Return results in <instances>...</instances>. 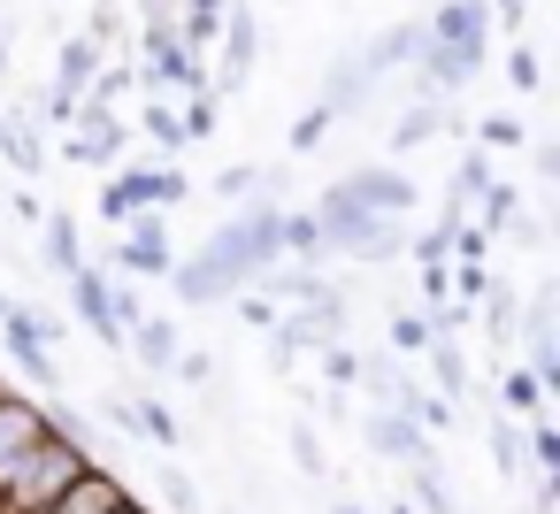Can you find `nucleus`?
Returning a JSON list of instances; mask_svg holds the SVG:
<instances>
[{
	"label": "nucleus",
	"mask_w": 560,
	"mask_h": 514,
	"mask_svg": "<svg viewBox=\"0 0 560 514\" xmlns=\"http://www.w3.org/2000/svg\"><path fill=\"white\" fill-rule=\"evenodd\" d=\"M200 261H208V269H215L231 292H238V284H254L269 261H284V208L261 192L246 215H231V223L208 238V254H200Z\"/></svg>",
	"instance_id": "f257e3e1"
},
{
	"label": "nucleus",
	"mask_w": 560,
	"mask_h": 514,
	"mask_svg": "<svg viewBox=\"0 0 560 514\" xmlns=\"http://www.w3.org/2000/svg\"><path fill=\"white\" fill-rule=\"evenodd\" d=\"M353 215H415V185H407L392 162H361V170H346V177L315 200L323 246H330V231H338V223H353Z\"/></svg>",
	"instance_id": "f03ea898"
},
{
	"label": "nucleus",
	"mask_w": 560,
	"mask_h": 514,
	"mask_svg": "<svg viewBox=\"0 0 560 514\" xmlns=\"http://www.w3.org/2000/svg\"><path fill=\"white\" fill-rule=\"evenodd\" d=\"M139 70L154 78V93H208V55H192L177 32H170V16H147V32H139Z\"/></svg>",
	"instance_id": "7ed1b4c3"
},
{
	"label": "nucleus",
	"mask_w": 560,
	"mask_h": 514,
	"mask_svg": "<svg viewBox=\"0 0 560 514\" xmlns=\"http://www.w3.org/2000/svg\"><path fill=\"white\" fill-rule=\"evenodd\" d=\"M177 200H192L185 170H170V162H131V170H116V177H108L101 215H108V223H131L139 208H177Z\"/></svg>",
	"instance_id": "20e7f679"
},
{
	"label": "nucleus",
	"mask_w": 560,
	"mask_h": 514,
	"mask_svg": "<svg viewBox=\"0 0 560 514\" xmlns=\"http://www.w3.org/2000/svg\"><path fill=\"white\" fill-rule=\"evenodd\" d=\"M223 55L208 62V93H238L246 78H254V55H261V24H254V9L246 0H223Z\"/></svg>",
	"instance_id": "39448f33"
},
{
	"label": "nucleus",
	"mask_w": 560,
	"mask_h": 514,
	"mask_svg": "<svg viewBox=\"0 0 560 514\" xmlns=\"http://www.w3.org/2000/svg\"><path fill=\"white\" fill-rule=\"evenodd\" d=\"M93 70H101V39L70 32V39H62V55H55V93H47V124H70V116L85 108V93H93Z\"/></svg>",
	"instance_id": "423d86ee"
},
{
	"label": "nucleus",
	"mask_w": 560,
	"mask_h": 514,
	"mask_svg": "<svg viewBox=\"0 0 560 514\" xmlns=\"http://www.w3.org/2000/svg\"><path fill=\"white\" fill-rule=\"evenodd\" d=\"M116 231H124V238H116V254H108V261H116L124 277H170V261H177V254H170L162 208H139V215H131V223H116Z\"/></svg>",
	"instance_id": "0eeeda50"
},
{
	"label": "nucleus",
	"mask_w": 560,
	"mask_h": 514,
	"mask_svg": "<svg viewBox=\"0 0 560 514\" xmlns=\"http://www.w3.org/2000/svg\"><path fill=\"white\" fill-rule=\"evenodd\" d=\"M124 499H131V483H124L116 468L85 460V468H78V476H70V483H62V491H55V499L39 506V514H116Z\"/></svg>",
	"instance_id": "6e6552de"
},
{
	"label": "nucleus",
	"mask_w": 560,
	"mask_h": 514,
	"mask_svg": "<svg viewBox=\"0 0 560 514\" xmlns=\"http://www.w3.org/2000/svg\"><path fill=\"white\" fill-rule=\"evenodd\" d=\"M70 131H78V139H62L70 162H124V147H131V124L116 108H93V101L70 116Z\"/></svg>",
	"instance_id": "1a4fd4ad"
},
{
	"label": "nucleus",
	"mask_w": 560,
	"mask_h": 514,
	"mask_svg": "<svg viewBox=\"0 0 560 514\" xmlns=\"http://www.w3.org/2000/svg\"><path fill=\"white\" fill-rule=\"evenodd\" d=\"M47 430H55V414H47L32 392H0V476H9Z\"/></svg>",
	"instance_id": "9d476101"
},
{
	"label": "nucleus",
	"mask_w": 560,
	"mask_h": 514,
	"mask_svg": "<svg viewBox=\"0 0 560 514\" xmlns=\"http://www.w3.org/2000/svg\"><path fill=\"white\" fill-rule=\"evenodd\" d=\"M407 246V215H353V223H338L330 231V254H353V261H392Z\"/></svg>",
	"instance_id": "9b49d317"
},
{
	"label": "nucleus",
	"mask_w": 560,
	"mask_h": 514,
	"mask_svg": "<svg viewBox=\"0 0 560 514\" xmlns=\"http://www.w3.org/2000/svg\"><path fill=\"white\" fill-rule=\"evenodd\" d=\"M62 323H39L32 307H9V315H0V338H9V353H16V369L32 376V384H62L55 376V361H47V338H55Z\"/></svg>",
	"instance_id": "f8f14e48"
},
{
	"label": "nucleus",
	"mask_w": 560,
	"mask_h": 514,
	"mask_svg": "<svg viewBox=\"0 0 560 514\" xmlns=\"http://www.w3.org/2000/svg\"><path fill=\"white\" fill-rule=\"evenodd\" d=\"M415 70H422V93H430V101H445V93H460V85L483 70V55H476V47H445V39H430V32H422Z\"/></svg>",
	"instance_id": "ddd939ff"
},
{
	"label": "nucleus",
	"mask_w": 560,
	"mask_h": 514,
	"mask_svg": "<svg viewBox=\"0 0 560 514\" xmlns=\"http://www.w3.org/2000/svg\"><path fill=\"white\" fill-rule=\"evenodd\" d=\"M70 300H78V323L93 330V338H108V346H124V315H116V284L101 277V269H70Z\"/></svg>",
	"instance_id": "4468645a"
},
{
	"label": "nucleus",
	"mask_w": 560,
	"mask_h": 514,
	"mask_svg": "<svg viewBox=\"0 0 560 514\" xmlns=\"http://www.w3.org/2000/svg\"><path fill=\"white\" fill-rule=\"evenodd\" d=\"M369 445H376L384 460H407V468H415V460H430V437H422V422H415L407 407H392V399L369 414Z\"/></svg>",
	"instance_id": "2eb2a0df"
},
{
	"label": "nucleus",
	"mask_w": 560,
	"mask_h": 514,
	"mask_svg": "<svg viewBox=\"0 0 560 514\" xmlns=\"http://www.w3.org/2000/svg\"><path fill=\"white\" fill-rule=\"evenodd\" d=\"M430 39H445V47H476L483 55V32H491V9H483V0H445V9L422 24Z\"/></svg>",
	"instance_id": "dca6fc26"
},
{
	"label": "nucleus",
	"mask_w": 560,
	"mask_h": 514,
	"mask_svg": "<svg viewBox=\"0 0 560 514\" xmlns=\"http://www.w3.org/2000/svg\"><path fill=\"white\" fill-rule=\"evenodd\" d=\"M415 47H422V24H392V32H376V39H369V47H353V55H361V70H369V85H376V78L407 70V62H415Z\"/></svg>",
	"instance_id": "f3484780"
},
{
	"label": "nucleus",
	"mask_w": 560,
	"mask_h": 514,
	"mask_svg": "<svg viewBox=\"0 0 560 514\" xmlns=\"http://www.w3.org/2000/svg\"><path fill=\"white\" fill-rule=\"evenodd\" d=\"M108 422H124V430H147V445H177L185 430H177V414L162 407V399H108Z\"/></svg>",
	"instance_id": "a211bd4d"
},
{
	"label": "nucleus",
	"mask_w": 560,
	"mask_h": 514,
	"mask_svg": "<svg viewBox=\"0 0 560 514\" xmlns=\"http://www.w3.org/2000/svg\"><path fill=\"white\" fill-rule=\"evenodd\" d=\"M361 93H369L361 55H338V62H330V78H323V108H330V116H353V108H361Z\"/></svg>",
	"instance_id": "6ab92c4d"
},
{
	"label": "nucleus",
	"mask_w": 560,
	"mask_h": 514,
	"mask_svg": "<svg viewBox=\"0 0 560 514\" xmlns=\"http://www.w3.org/2000/svg\"><path fill=\"white\" fill-rule=\"evenodd\" d=\"M124 346H131L147 369H170V361H177V323H162V315H139V323L124 330Z\"/></svg>",
	"instance_id": "aec40b11"
},
{
	"label": "nucleus",
	"mask_w": 560,
	"mask_h": 514,
	"mask_svg": "<svg viewBox=\"0 0 560 514\" xmlns=\"http://www.w3.org/2000/svg\"><path fill=\"white\" fill-rule=\"evenodd\" d=\"M445 131V101H415L407 116H399V131H392V154H415V147H430Z\"/></svg>",
	"instance_id": "412c9836"
},
{
	"label": "nucleus",
	"mask_w": 560,
	"mask_h": 514,
	"mask_svg": "<svg viewBox=\"0 0 560 514\" xmlns=\"http://www.w3.org/2000/svg\"><path fill=\"white\" fill-rule=\"evenodd\" d=\"M177 124H185V147L215 139V131H223V93H185V101H177Z\"/></svg>",
	"instance_id": "4be33fe9"
},
{
	"label": "nucleus",
	"mask_w": 560,
	"mask_h": 514,
	"mask_svg": "<svg viewBox=\"0 0 560 514\" xmlns=\"http://www.w3.org/2000/svg\"><path fill=\"white\" fill-rule=\"evenodd\" d=\"M430 376H438V392H445V399H460V392H468V361H460L453 330H430Z\"/></svg>",
	"instance_id": "5701e85b"
},
{
	"label": "nucleus",
	"mask_w": 560,
	"mask_h": 514,
	"mask_svg": "<svg viewBox=\"0 0 560 514\" xmlns=\"http://www.w3.org/2000/svg\"><path fill=\"white\" fill-rule=\"evenodd\" d=\"M139 131H147V139H154L162 154H177V147H185V124H177V101H147V108H139Z\"/></svg>",
	"instance_id": "b1692460"
},
{
	"label": "nucleus",
	"mask_w": 560,
	"mask_h": 514,
	"mask_svg": "<svg viewBox=\"0 0 560 514\" xmlns=\"http://www.w3.org/2000/svg\"><path fill=\"white\" fill-rule=\"evenodd\" d=\"M39 238H47V269H62V277H70V269L85 261V246H78V223H70V215H47V231H39Z\"/></svg>",
	"instance_id": "393cba45"
},
{
	"label": "nucleus",
	"mask_w": 560,
	"mask_h": 514,
	"mask_svg": "<svg viewBox=\"0 0 560 514\" xmlns=\"http://www.w3.org/2000/svg\"><path fill=\"white\" fill-rule=\"evenodd\" d=\"M330 124H338V116H330V108L315 101V108H300V116H292V131H284V147H292V154H315V147L330 139Z\"/></svg>",
	"instance_id": "a878e982"
},
{
	"label": "nucleus",
	"mask_w": 560,
	"mask_h": 514,
	"mask_svg": "<svg viewBox=\"0 0 560 514\" xmlns=\"http://www.w3.org/2000/svg\"><path fill=\"white\" fill-rule=\"evenodd\" d=\"M415 514H460L445 476H438V460H415Z\"/></svg>",
	"instance_id": "bb28decb"
},
{
	"label": "nucleus",
	"mask_w": 560,
	"mask_h": 514,
	"mask_svg": "<svg viewBox=\"0 0 560 514\" xmlns=\"http://www.w3.org/2000/svg\"><path fill=\"white\" fill-rule=\"evenodd\" d=\"M0 154H9L16 170H39V162H47V147H39V139H32L16 116H0Z\"/></svg>",
	"instance_id": "cd10ccee"
},
{
	"label": "nucleus",
	"mask_w": 560,
	"mask_h": 514,
	"mask_svg": "<svg viewBox=\"0 0 560 514\" xmlns=\"http://www.w3.org/2000/svg\"><path fill=\"white\" fill-rule=\"evenodd\" d=\"M215 192H223V200H261V192H269V170H254V162H231V170L215 177Z\"/></svg>",
	"instance_id": "c85d7f7f"
},
{
	"label": "nucleus",
	"mask_w": 560,
	"mask_h": 514,
	"mask_svg": "<svg viewBox=\"0 0 560 514\" xmlns=\"http://www.w3.org/2000/svg\"><path fill=\"white\" fill-rule=\"evenodd\" d=\"M476 208H483V231H506V223L522 215V200H514V185H499V177H491V185L476 192Z\"/></svg>",
	"instance_id": "c756f323"
},
{
	"label": "nucleus",
	"mask_w": 560,
	"mask_h": 514,
	"mask_svg": "<svg viewBox=\"0 0 560 514\" xmlns=\"http://www.w3.org/2000/svg\"><path fill=\"white\" fill-rule=\"evenodd\" d=\"M170 376H177V384H192V392H208V384H215V353H200V346H177Z\"/></svg>",
	"instance_id": "7c9ffc66"
},
{
	"label": "nucleus",
	"mask_w": 560,
	"mask_h": 514,
	"mask_svg": "<svg viewBox=\"0 0 560 514\" xmlns=\"http://www.w3.org/2000/svg\"><path fill=\"white\" fill-rule=\"evenodd\" d=\"M323 376H330V392L361 384V353H353V346H338V338H323Z\"/></svg>",
	"instance_id": "2f4dec72"
},
{
	"label": "nucleus",
	"mask_w": 560,
	"mask_h": 514,
	"mask_svg": "<svg viewBox=\"0 0 560 514\" xmlns=\"http://www.w3.org/2000/svg\"><path fill=\"white\" fill-rule=\"evenodd\" d=\"M476 139H483L491 154H514L529 131H522V116H483V124H476Z\"/></svg>",
	"instance_id": "473e14b6"
},
{
	"label": "nucleus",
	"mask_w": 560,
	"mask_h": 514,
	"mask_svg": "<svg viewBox=\"0 0 560 514\" xmlns=\"http://www.w3.org/2000/svg\"><path fill=\"white\" fill-rule=\"evenodd\" d=\"M537 399H545V384H537L529 369H514V376L499 384V407H522V414H537Z\"/></svg>",
	"instance_id": "72a5a7b5"
},
{
	"label": "nucleus",
	"mask_w": 560,
	"mask_h": 514,
	"mask_svg": "<svg viewBox=\"0 0 560 514\" xmlns=\"http://www.w3.org/2000/svg\"><path fill=\"white\" fill-rule=\"evenodd\" d=\"M506 85H514V93H537V85H545V70H537V55H529V47H514V55H506Z\"/></svg>",
	"instance_id": "f704fd0d"
},
{
	"label": "nucleus",
	"mask_w": 560,
	"mask_h": 514,
	"mask_svg": "<svg viewBox=\"0 0 560 514\" xmlns=\"http://www.w3.org/2000/svg\"><path fill=\"white\" fill-rule=\"evenodd\" d=\"M483 254H491V231H460L453 223V261L460 269H483Z\"/></svg>",
	"instance_id": "c9c22d12"
},
{
	"label": "nucleus",
	"mask_w": 560,
	"mask_h": 514,
	"mask_svg": "<svg viewBox=\"0 0 560 514\" xmlns=\"http://www.w3.org/2000/svg\"><path fill=\"white\" fill-rule=\"evenodd\" d=\"M522 437H529V460H537V468H560V430H552V422H529Z\"/></svg>",
	"instance_id": "e433bc0d"
},
{
	"label": "nucleus",
	"mask_w": 560,
	"mask_h": 514,
	"mask_svg": "<svg viewBox=\"0 0 560 514\" xmlns=\"http://www.w3.org/2000/svg\"><path fill=\"white\" fill-rule=\"evenodd\" d=\"M85 39H101V47H108V39H124V9H116V0H101V9L85 16Z\"/></svg>",
	"instance_id": "4c0bfd02"
},
{
	"label": "nucleus",
	"mask_w": 560,
	"mask_h": 514,
	"mask_svg": "<svg viewBox=\"0 0 560 514\" xmlns=\"http://www.w3.org/2000/svg\"><path fill=\"white\" fill-rule=\"evenodd\" d=\"M422 300H430V307L453 300V269H445V261H422Z\"/></svg>",
	"instance_id": "58836bf2"
},
{
	"label": "nucleus",
	"mask_w": 560,
	"mask_h": 514,
	"mask_svg": "<svg viewBox=\"0 0 560 514\" xmlns=\"http://www.w3.org/2000/svg\"><path fill=\"white\" fill-rule=\"evenodd\" d=\"M392 346L422 353V346H430V315H399V323H392Z\"/></svg>",
	"instance_id": "ea45409f"
},
{
	"label": "nucleus",
	"mask_w": 560,
	"mask_h": 514,
	"mask_svg": "<svg viewBox=\"0 0 560 514\" xmlns=\"http://www.w3.org/2000/svg\"><path fill=\"white\" fill-rule=\"evenodd\" d=\"M231 300H238V323H254V330H269V323H277V307H269L261 292H231Z\"/></svg>",
	"instance_id": "a19ab883"
},
{
	"label": "nucleus",
	"mask_w": 560,
	"mask_h": 514,
	"mask_svg": "<svg viewBox=\"0 0 560 514\" xmlns=\"http://www.w3.org/2000/svg\"><path fill=\"white\" fill-rule=\"evenodd\" d=\"M292 460H300L307 476H323V445H315V430H292Z\"/></svg>",
	"instance_id": "79ce46f5"
},
{
	"label": "nucleus",
	"mask_w": 560,
	"mask_h": 514,
	"mask_svg": "<svg viewBox=\"0 0 560 514\" xmlns=\"http://www.w3.org/2000/svg\"><path fill=\"white\" fill-rule=\"evenodd\" d=\"M491 185V162L483 154H460V192H483Z\"/></svg>",
	"instance_id": "37998d69"
},
{
	"label": "nucleus",
	"mask_w": 560,
	"mask_h": 514,
	"mask_svg": "<svg viewBox=\"0 0 560 514\" xmlns=\"http://www.w3.org/2000/svg\"><path fill=\"white\" fill-rule=\"evenodd\" d=\"M491 460H499V468H514V460H522V445H514V430H506V422H491Z\"/></svg>",
	"instance_id": "c03bdc74"
},
{
	"label": "nucleus",
	"mask_w": 560,
	"mask_h": 514,
	"mask_svg": "<svg viewBox=\"0 0 560 514\" xmlns=\"http://www.w3.org/2000/svg\"><path fill=\"white\" fill-rule=\"evenodd\" d=\"M483 9L499 16V32H522V16H529V9H522V0H483Z\"/></svg>",
	"instance_id": "a18cd8bd"
},
{
	"label": "nucleus",
	"mask_w": 560,
	"mask_h": 514,
	"mask_svg": "<svg viewBox=\"0 0 560 514\" xmlns=\"http://www.w3.org/2000/svg\"><path fill=\"white\" fill-rule=\"evenodd\" d=\"M162 491H170V506H185V514H192V506H200V491H192V483H185V476H162Z\"/></svg>",
	"instance_id": "49530a36"
},
{
	"label": "nucleus",
	"mask_w": 560,
	"mask_h": 514,
	"mask_svg": "<svg viewBox=\"0 0 560 514\" xmlns=\"http://www.w3.org/2000/svg\"><path fill=\"white\" fill-rule=\"evenodd\" d=\"M139 16H177V0H139Z\"/></svg>",
	"instance_id": "de8ad7c7"
},
{
	"label": "nucleus",
	"mask_w": 560,
	"mask_h": 514,
	"mask_svg": "<svg viewBox=\"0 0 560 514\" xmlns=\"http://www.w3.org/2000/svg\"><path fill=\"white\" fill-rule=\"evenodd\" d=\"M177 9H200V16H223V0H177Z\"/></svg>",
	"instance_id": "09e8293b"
},
{
	"label": "nucleus",
	"mask_w": 560,
	"mask_h": 514,
	"mask_svg": "<svg viewBox=\"0 0 560 514\" xmlns=\"http://www.w3.org/2000/svg\"><path fill=\"white\" fill-rule=\"evenodd\" d=\"M330 514H369V506H353V499H330Z\"/></svg>",
	"instance_id": "8fccbe9b"
},
{
	"label": "nucleus",
	"mask_w": 560,
	"mask_h": 514,
	"mask_svg": "<svg viewBox=\"0 0 560 514\" xmlns=\"http://www.w3.org/2000/svg\"><path fill=\"white\" fill-rule=\"evenodd\" d=\"M116 514H147V506H139V499H124V506H116Z\"/></svg>",
	"instance_id": "3c124183"
},
{
	"label": "nucleus",
	"mask_w": 560,
	"mask_h": 514,
	"mask_svg": "<svg viewBox=\"0 0 560 514\" xmlns=\"http://www.w3.org/2000/svg\"><path fill=\"white\" fill-rule=\"evenodd\" d=\"M0 315H9V300H0Z\"/></svg>",
	"instance_id": "603ef678"
}]
</instances>
